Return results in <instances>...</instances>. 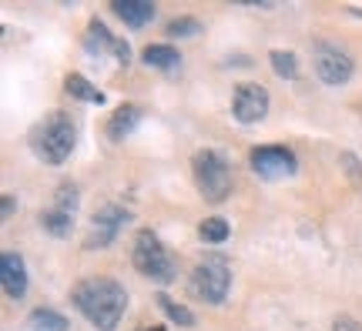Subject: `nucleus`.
<instances>
[{"instance_id": "f257e3e1", "label": "nucleus", "mask_w": 362, "mask_h": 331, "mask_svg": "<svg viewBox=\"0 0 362 331\" xmlns=\"http://www.w3.org/2000/svg\"><path fill=\"white\" fill-rule=\"evenodd\" d=\"M74 305L84 311V318L101 331H115L121 315H124V305H128V294L117 284L115 278H84L74 284Z\"/></svg>"}, {"instance_id": "f03ea898", "label": "nucleus", "mask_w": 362, "mask_h": 331, "mask_svg": "<svg viewBox=\"0 0 362 331\" xmlns=\"http://www.w3.org/2000/svg\"><path fill=\"white\" fill-rule=\"evenodd\" d=\"M78 144V131H74V121L67 114H47L40 124H34L30 131V151L37 154L44 164H64L71 151Z\"/></svg>"}, {"instance_id": "7ed1b4c3", "label": "nucleus", "mask_w": 362, "mask_h": 331, "mask_svg": "<svg viewBox=\"0 0 362 331\" xmlns=\"http://www.w3.org/2000/svg\"><path fill=\"white\" fill-rule=\"evenodd\" d=\"M192 167H194L198 191H202L205 201L218 204L232 194V167H228V161H225L218 151H198Z\"/></svg>"}, {"instance_id": "20e7f679", "label": "nucleus", "mask_w": 362, "mask_h": 331, "mask_svg": "<svg viewBox=\"0 0 362 331\" xmlns=\"http://www.w3.org/2000/svg\"><path fill=\"white\" fill-rule=\"evenodd\" d=\"M228 284H232V267L221 255H208L202 265L194 267L192 275V291L194 298H202L208 305H218L228 294Z\"/></svg>"}, {"instance_id": "39448f33", "label": "nucleus", "mask_w": 362, "mask_h": 331, "mask_svg": "<svg viewBox=\"0 0 362 331\" xmlns=\"http://www.w3.org/2000/svg\"><path fill=\"white\" fill-rule=\"evenodd\" d=\"M131 261H134V267H138L141 275H148V278H155V281L175 278V261H171V255L165 251V244L158 241L151 231H141V234L134 238Z\"/></svg>"}, {"instance_id": "423d86ee", "label": "nucleus", "mask_w": 362, "mask_h": 331, "mask_svg": "<svg viewBox=\"0 0 362 331\" xmlns=\"http://www.w3.org/2000/svg\"><path fill=\"white\" fill-rule=\"evenodd\" d=\"M312 51H315V74L319 80L325 84H349L352 77V57L339 44H329V40H315L312 44Z\"/></svg>"}, {"instance_id": "0eeeda50", "label": "nucleus", "mask_w": 362, "mask_h": 331, "mask_svg": "<svg viewBox=\"0 0 362 331\" xmlns=\"http://www.w3.org/2000/svg\"><path fill=\"white\" fill-rule=\"evenodd\" d=\"M74 215H78V188L71 181H64L57 188V194H54L51 207L40 215V221H44V228L51 231L54 238H64L74 228Z\"/></svg>"}, {"instance_id": "6e6552de", "label": "nucleus", "mask_w": 362, "mask_h": 331, "mask_svg": "<svg viewBox=\"0 0 362 331\" xmlns=\"http://www.w3.org/2000/svg\"><path fill=\"white\" fill-rule=\"evenodd\" d=\"M252 171L265 181L288 178V174L296 171V154L288 151V148H279V144L255 148V151H252Z\"/></svg>"}, {"instance_id": "1a4fd4ad", "label": "nucleus", "mask_w": 362, "mask_h": 331, "mask_svg": "<svg viewBox=\"0 0 362 331\" xmlns=\"http://www.w3.org/2000/svg\"><path fill=\"white\" fill-rule=\"evenodd\" d=\"M232 114L242 121V124H255L262 117L269 114V90L262 84H242L235 90L232 101Z\"/></svg>"}, {"instance_id": "9d476101", "label": "nucleus", "mask_w": 362, "mask_h": 331, "mask_svg": "<svg viewBox=\"0 0 362 331\" xmlns=\"http://www.w3.org/2000/svg\"><path fill=\"white\" fill-rule=\"evenodd\" d=\"M124 221H128V211H124V207H115V204L101 207V211L94 215V221H90L88 248H107V244L117 238V231H121Z\"/></svg>"}, {"instance_id": "9b49d317", "label": "nucleus", "mask_w": 362, "mask_h": 331, "mask_svg": "<svg viewBox=\"0 0 362 331\" xmlns=\"http://www.w3.org/2000/svg\"><path fill=\"white\" fill-rule=\"evenodd\" d=\"M0 284H4V294H7V298H13V301H21V298H24V291H27V271H24L21 255H13V251H7V255H4Z\"/></svg>"}, {"instance_id": "f8f14e48", "label": "nucleus", "mask_w": 362, "mask_h": 331, "mask_svg": "<svg viewBox=\"0 0 362 331\" xmlns=\"http://www.w3.org/2000/svg\"><path fill=\"white\" fill-rule=\"evenodd\" d=\"M84 47H88L90 54H101L104 47H115L117 61H121V64H128V44H121V40L111 37V34H107V27H104L101 20H90V30H88V37H84Z\"/></svg>"}, {"instance_id": "ddd939ff", "label": "nucleus", "mask_w": 362, "mask_h": 331, "mask_svg": "<svg viewBox=\"0 0 362 331\" xmlns=\"http://www.w3.org/2000/svg\"><path fill=\"white\" fill-rule=\"evenodd\" d=\"M111 11H115L128 27H144L151 17H155V4H148V0H115Z\"/></svg>"}, {"instance_id": "4468645a", "label": "nucleus", "mask_w": 362, "mask_h": 331, "mask_svg": "<svg viewBox=\"0 0 362 331\" xmlns=\"http://www.w3.org/2000/svg\"><path fill=\"white\" fill-rule=\"evenodd\" d=\"M138 121H141V107H134V104H124V107H117L111 121H107V134L115 140H124L131 131L138 128Z\"/></svg>"}, {"instance_id": "2eb2a0df", "label": "nucleus", "mask_w": 362, "mask_h": 331, "mask_svg": "<svg viewBox=\"0 0 362 331\" xmlns=\"http://www.w3.org/2000/svg\"><path fill=\"white\" fill-rule=\"evenodd\" d=\"M141 57H144V64L148 67H161V71H175V67L181 64L178 51H171V47H165V44H148Z\"/></svg>"}, {"instance_id": "dca6fc26", "label": "nucleus", "mask_w": 362, "mask_h": 331, "mask_svg": "<svg viewBox=\"0 0 362 331\" xmlns=\"http://www.w3.org/2000/svg\"><path fill=\"white\" fill-rule=\"evenodd\" d=\"M64 88L71 97H78V101H90V104H104V94L94 84H90L88 77H81V74H67L64 77Z\"/></svg>"}, {"instance_id": "f3484780", "label": "nucleus", "mask_w": 362, "mask_h": 331, "mask_svg": "<svg viewBox=\"0 0 362 331\" xmlns=\"http://www.w3.org/2000/svg\"><path fill=\"white\" fill-rule=\"evenodd\" d=\"M27 321H30V331H67V318L51 308H34Z\"/></svg>"}, {"instance_id": "a211bd4d", "label": "nucleus", "mask_w": 362, "mask_h": 331, "mask_svg": "<svg viewBox=\"0 0 362 331\" xmlns=\"http://www.w3.org/2000/svg\"><path fill=\"white\" fill-rule=\"evenodd\" d=\"M198 234L208 244H221V241H228V224H225V217H208V221H202Z\"/></svg>"}, {"instance_id": "6ab92c4d", "label": "nucleus", "mask_w": 362, "mask_h": 331, "mask_svg": "<svg viewBox=\"0 0 362 331\" xmlns=\"http://www.w3.org/2000/svg\"><path fill=\"white\" fill-rule=\"evenodd\" d=\"M158 305L165 308V315H168L171 321H178L181 328H192V325H194V315L185 305H175V301H171V298H165V294L158 298Z\"/></svg>"}, {"instance_id": "aec40b11", "label": "nucleus", "mask_w": 362, "mask_h": 331, "mask_svg": "<svg viewBox=\"0 0 362 331\" xmlns=\"http://www.w3.org/2000/svg\"><path fill=\"white\" fill-rule=\"evenodd\" d=\"M272 67L279 77H296V54L288 51H272Z\"/></svg>"}, {"instance_id": "412c9836", "label": "nucleus", "mask_w": 362, "mask_h": 331, "mask_svg": "<svg viewBox=\"0 0 362 331\" xmlns=\"http://www.w3.org/2000/svg\"><path fill=\"white\" fill-rule=\"evenodd\" d=\"M168 34L171 37H192V34H198V20L194 17H175L168 24Z\"/></svg>"}, {"instance_id": "4be33fe9", "label": "nucleus", "mask_w": 362, "mask_h": 331, "mask_svg": "<svg viewBox=\"0 0 362 331\" xmlns=\"http://www.w3.org/2000/svg\"><path fill=\"white\" fill-rule=\"evenodd\" d=\"M332 331H362L356 321L349 318V315H342V318H336V325H332Z\"/></svg>"}, {"instance_id": "5701e85b", "label": "nucleus", "mask_w": 362, "mask_h": 331, "mask_svg": "<svg viewBox=\"0 0 362 331\" xmlns=\"http://www.w3.org/2000/svg\"><path fill=\"white\" fill-rule=\"evenodd\" d=\"M11 215H13V198L7 194V198H4V217H11Z\"/></svg>"}, {"instance_id": "b1692460", "label": "nucleus", "mask_w": 362, "mask_h": 331, "mask_svg": "<svg viewBox=\"0 0 362 331\" xmlns=\"http://www.w3.org/2000/svg\"><path fill=\"white\" fill-rule=\"evenodd\" d=\"M144 331H165V328H144Z\"/></svg>"}]
</instances>
